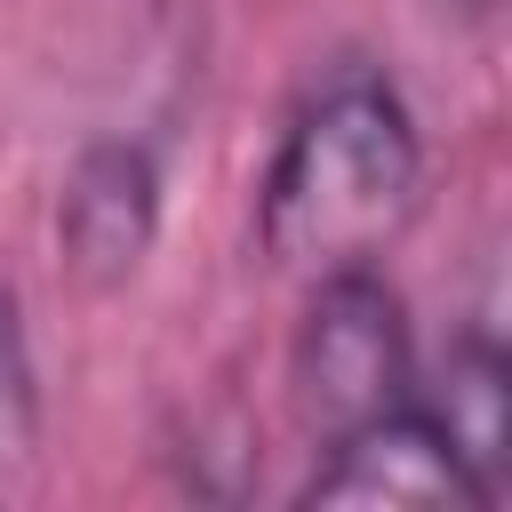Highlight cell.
<instances>
[{
    "label": "cell",
    "mask_w": 512,
    "mask_h": 512,
    "mask_svg": "<svg viewBox=\"0 0 512 512\" xmlns=\"http://www.w3.org/2000/svg\"><path fill=\"white\" fill-rule=\"evenodd\" d=\"M40 432H48V392H40L32 320H24V296L0 280V496L40 464Z\"/></svg>",
    "instance_id": "6"
},
{
    "label": "cell",
    "mask_w": 512,
    "mask_h": 512,
    "mask_svg": "<svg viewBox=\"0 0 512 512\" xmlns=\"http://www.w3.org/2000/svg\"><path fill=\"white\" fill-rule=\"evenodd\" d=\"M160 216H168V168L144 136H88L64 176H56V264L72 288L88 296H120L152 248H160Z\"/></svg>",
    "instance_id": "4"
},
{
    "label": "cell",
    "mask_w": 512,
    "mask_h": 512,
    "mask_svg": "<svg viewBox=\"0 0 512 512\" xmlns=\"http://www.w3.org/2000/svg\"><path fill=\"white\" fill-rule=\"evenodd\" d=\"M144 8H176V0H144Z\"/></svg>",
    "instance_id": "7"
},
{
    "label": "cell",
    "mask_w": 512,
    "mask_h": 512,
    "mask_svg": "<svg viewBox=\"0 0 512 512\" xmlns=\"http://www.w3.org/2000/svg\"><path fill=\"white\" fill-rule=\"evenodd\" d=\"M416 400L440 416V432L472 456V472L504 496V448H512V360L488 320L456 328L432 368H416Z\"/></svg>",
    "instance_id": "5"
},
{
    "label": "cell",
    "mask_w": 512,
    "mask_h": 512,
    "mask_svg": "<svg viewBox=\"0 0 512 512\" xmlns=\"http://www.w3.org/2000/svg\"><path fill=\"white\" fill-rule=\"evenodd\" d=\"M304 512H496V488L440 432V416L408 392L400 408L312 440V472L296 488Z\"/></svg>",
    "instance_id": "3"
},
{
    "label": "cell",
    "mask_w": 512,
    "mask_h": 512,
    "mask_svg": "<svg viewBox=\"0 0 512 512\" xmlns=\"http://www.w3.org/2000/svg\"><path fill=\"white\" fill-rule=\"evenodd\" d=\"M424 120L384 64H328L280 120L256 176V248L288 280L384 264L424 216Z\"/></svg>",
    "instance_id": "1"
},
{
    "label": "cell",
    "mask_w": 512,
    "mask_h": 512,
    "mask_svg": "<svg viewBox=\"0 0 512 512\" xmlns=\"http://www.w3.org/2000/svg\"><path fill=\"white\" fill-rule=\"evenodd\" d=\"M416 328L384 264L304 280V312L288 336V408L312 440L352 432L416 392Z\"/></svg>",
    "instance_id": "2"
}]
</instances>
